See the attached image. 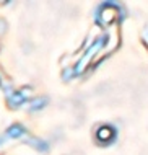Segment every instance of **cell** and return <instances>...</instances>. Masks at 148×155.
Masks as SVG:
<instances>
[{
	"mask_svg": "<svg viewBox=\"0 0 148 155\" xmlns=\"http://www.w3.org/2000/svg\"><path fill=\"white\" fill-rule=\"evenodd\" d=\"M103 43H104V38H101V39H98V41H96L95 44L91 46V48H90V51H88L86 54H85V57H83L82 61H80V64L77 65V69H75V72H77V74L83 72V70H85V67L88 65V61H90L91 57L95 56L96 52H98V49L101 48V46H103Z\"/></svg>",
	"mask_w": 148,
	"mask_h": 155,
	"instance_id": "6da1fadb",
	"label": "cell"
},
{
	"mask_svg": "<svg viewBox=\"0 0 148 155\" xmlns=\"http://www.w3.org/2000/svg\"><path fill=\"white\" fill-rule=\"evenodd\" d=\"M116 15H117L116 8H112L111 5H106L104 8H101L98 12V21H101V25H109L116 18Z\"/></svg>",
	"mask_w": 148,
	"mask_h": 155,
	"instance_id": "7a4b0ae2",
	"label": "cell"
},
{
	"mask_svg": "<svg viewBox=\"0 0 148 155\" xmlns=\"http://www.w3.org/2000/svg\"><path fill=\"white\" fill-rule=\"evenodd\" d=\"M114 136H116V132H114V129L111 126H103V127H99L98 132H96V139L101 140V142H111L114 139Z\"/></svg>",
	"mask_w": 148,
	"mask_h": 155,
	"instance_id": "3957f363",
	"label": "cell"
},
{
	"mask_svg": "<svg viewBox=\"0 0 148 155\" xmlns=\"http://www.w3.org/2000/svg\"><path fill=\"white\" fill-rule=\"evenodd\" d=\"M29 95V90H21V91H13L10 95V103L11 106H20L23 101H26V96Z\"/></svg>",
	"mask_w": 148,
	"mask_h": 155,
	"instance_id": "277c9868",
	"label": "cell"
},
{
	"mask_svg": "<svg viewBox=\"0 0 148 155\" xmlns=\"http://www.w3.org/2000/svg\"><path fill=\"white\" fill-rule=\"evenodd\" d=\"M26 144H29L31 147H34L36 150H39V152H47L49 150V145L46 144L44 140H39V139H33V137H29L26 140Z\"/></svg>",
	"mask_w": 148,
	"mask_h": 155,
	"instance_id": "5b68a950",
	"label": "cell"
},
{
	"mask_svg": "<svg viewBox=\"0 0 148 155\" xmlns=\"http://www.w3.org/2000/svg\"><path fill=\"white\" fill-rule=\"evenodd\" d=\"M24 134V129L21 127L20 124H15V126H11V127H8V131H7V136L8 137H21Z\"/></svg>",
	"mask_w": 148,
	"mask_h": 155,
	"instance_id": "8992f818",
	"label": "cell"
},
{
	"mask_svg": "<svg viewBox=\"0 0 148 155\" xmlns=\"http://www.w3.org/2000/svg\"><path fill=\"white\" fill-rule=\"evenodd\" d=\"M46 101H47L46 98H37V100H34V101L31 103V106H29V108H31L33 111H36V110H39V108H42V106H44V104H46Z\"/></svg>",
	"mask_w": 148,
	"mask_h": 155,
	"instance_id": "52a82bcc",
	"label": "cell"
}]
</instances>
